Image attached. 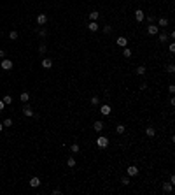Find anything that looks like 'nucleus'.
I'll list each match as a JSON object with an SVG mask.
<instances>
[{"instance_id": "nucleus-4", "label": "nucleus", "mask_w": 175, "mask_h": 195, "mask_svg": "<svg viewBox=\"0 0 175 195\" xmlns=\"http://www.w3.org/2000/svg\"><path fill=\"white\" fill-rule=\"evenodd\" d=\"M2 69H4V71H11L12 69V60H2Z\"/></svg>"}, {"instance_id": "nucleus-2", "label": "nucleus", "mask_w": 175, "mask_h": 195, "mask_svg": "<svg viewBox=\"0 0 175 195\" xmlns=\"http://www.w3.org/2000/svg\"><path fill=\"white\" fill-rule=\"evenodd\" d=\"M158 32H159V26H158V25H149V26H147V34H149V35H156Z\"/></svg>"}, {"instance_id": "nucleus-18", "label": "nucleus", "mask_w": 175, "mask_h": 195, "mask_svg": "<svg viewBox=\"0 0 175 195\" xmlns=\"http://www.w3.org/2000/svg\"><path fill=\"white\" fill-rule=\"evenodd\" d=\"M137 74H138V76H144V74H145V67H144V65L137 67Z\"/></svg>"}, {"instance_id": "nucleus-7", "label": "nucleus", "mask_w": 175, "mask_h": 195, "mask_svg": "<svg viewBox=\"0 0 175 195\" xmlns=\"http://www.w3.org/2000/svg\"><path fill=\"white\" fill-rule=\"evenodd\" d=\"M30 186H32V188H37V186H40V179H39L37 176L32 177V179H30Z\"/></svg>"}, {"instance_id": "nucleus-17", "label": "nucleus", "mask_w": 175, "mask_h": 195, "mask_svg": "<svg viewBox=\"0 0 175 195\" xmlns=\"http://www.w3.org/2000/svg\"><path fill=\"white\" fill-rule=\"evenodd\" d=\"M2 100H4V104H5V106H9V104H12V97H11V95H5Z\"/></svg>"}, {"instance_id": "nucleus-36", "label": "nucleus", "mask_w": 175, "mask_h": 195, "mask_svg": "<svg viewBox=\"0 0 175 195\" xmlns=\"http://www.w3.org/2000/svg\"><path fill=\"white\" fill-rule=\"evenodd\" d=\"M0 34H2V30H0Z\"/></svg>"}, {"instance_id": "nucleus-31", "label": "nucleus", "mask_w": 175, "mask_h": 195, "mask_svg": "<svg viewBox=\"0 0 175 195\" xmlns=\"http://www.w3.org/2000/svg\"><path fill=\"white\" fill-rule=\"evenodd\" d=\"M166 71H168V72H170V74H172V72H173V71H175V67H173V65H168V67H166Z\"/></svg>"}, {"instance_id": "nucleus-12", "label": "nucleus", "mask_w": 175, "mask_h": 195, "mask_svg": "<svg viewBox=\"0 0 175 195\" xmlns=\"http://www.w3.org/2000/svg\"><path fill=\"white\" fill-rule=\"evenodd\" d=\"M23 114H25V116H28V118H32V116H33V111H32V107L26 106V107L23 109Z\"/></svg>"}, {"instance_id": "nucleus-8", "label": "nucleus", "mask_w": 175, "mask_h": 195, "mask_svg": "<svg viewBox=\"0 0 175 195\" xmlns=\"http://www.w3.org/2000/svg\"><path fill=\"white\" fill-rule=\"evenodd\" d=\"M47 23V16L46 14H39L37 16V25H46Z\"/></svg>"}, {"instance_id": "nucleus-19", "label": "nucleus", "mask_w": 175, "mask_h": 195, "mask_svg": "<svg viewBox=\"0 0 175 195\" xmlns=\"http://www.w3.org/2000/svg\"><path fill=\"white\" fill-rule=\"evenodd\" d=\"M172 186H173L172 183H165V185H163V192H166V193H168V192H172Z\"/></svg>"}, {"instance_id": "nucleus-20", "label": "nucleus", "mask_w": 175, "mask_h": 195, "mask_svg": "<svg viewBox=\"0 0 175 195\" xmlns=\"http://www.w3.org/2000/svg\"><path fill=\"white\" fill-rule=\"evenodd\" d=\"M98 16H100L98 12H96V11H93L91 14H89V19H91V21H96V19H98Z\"/></svg>"}, {"instance_id": "nucleus-21", "label": "nucleus", "mask_w": 175, "mask_h": 195, "mask_svg": "<svg viewBox=\"0 0 175 195\" xmlns=\"http://www.w3.org/2000/svg\"><path fill=\"white\" fill-rule=\"evenodd\" d=\"M9 39H11V41H16V39H18V32H16V30H11V34H9Z\"/></svg>"}, {"instance_id": "nucleus-35", "label": "nucleus", "mask_w": 175, "mask_h": 195, "mask_svg": "<svg viewBox=\"0 0 175 195\" xmlns=\"http://www.w3.org/2000/svg\"><path fill=\"white\" fill-rule=\"evenodd\" d=\"M2 130H4V123H0V132H2Z\"/></svg>"}, {"instance_id": "nucleus-26", "label": "nucleus", "mask_w": 175, "mask_h": 195, "mask_svg": "<svg viewBox=\"0 0 175 195\" xmlns=\"http://www.w3.org/2000/svg\"><path fill=\"white\" fill-rule=\"evenodd\" d=\"M4 127H12V120H11V118L4 120Z\"/></svg>"}, {"instance_id": "nucleus-24", "label": "nucleus", "mask_w": 175, "mask_h": 195, "mask_svg": "<svg viewBox=\"0 0 175 195\" xmlns=\"http://www.w3.org/2000/svg\"><path fill=\"white\" fill-rule=\"evenodd\" d=\"M122 55H124L126 58H130V56H131V51H130L128 47H124V49H122Z\"/></svg>"}, {"instance_id": "nucleus-34", "label": "nucleus", "mask_w": 175, "mask_h": 195, "mask_svg": "<svg viewBox=\"0 0 175 195\" xmlns=\"http://www.w3.org/2000/svg\"><path fill=\"white\" fill-rule=\"evenodd\" d=\"M4 56H5V51H4V49H0V58H4Z\"/></svg>"}, {"instance_id": "nucleus-32", "label": "nucleus", "mask_w": 175, "mask_h": 195, "mask_svg": "<svg viewBox=\"0 0 175 195\" xmlns=\"http://www.w3.org/2000/svg\"><path fill=\"white\" fill-rule=\"evenodd\" d=\"M173 51H175V44L172 42V44H170V53H173Z\"/></svg>"}, {"instance_id": "nucleus-6", "label": "nucleus", "mask_w": 175, "mask_h": 195, "mask_svg": "<svg viewBox=\"0 0 175 195\" xmlns=\"http://www.w3.org/2000/svg\"><path fill=\"white\" fill-rule=\"evenodd\" d=\"M116 44H117V46H121V47H126V44H128V39H126V37H117Z\"/></svg>"}, {"instance_id": "nucleus-15", "label": "nucleus", "mask_w": 175, "mask_h": 195, "mask_svg": "<svg viewBox=\"0 0 175 195\" xmlns=\"http://www.w3.org/2000/svg\"><path fill=\"white\" fill-rule=\"evenodd\" d=\"M19 99H21V102L25 104V102H28V100H30V95L26 93V91H23V93L19 95Z\"/></svg>"}, {"instance_id": "nucleus-16", "label": "nucleus", "mask_w": 175, "mask_h": 195, "mask_svg": "<svg viewBox=\"0 0 175 195\" xmlns=\"http://www.w3.org/2000/svg\"><path fill=\"white\" fill-rule=\"evenodd\" d=\"M168 25V19L166 18H159L158 19V26H166Z\"/></svg>"}, {"instance_id": "nucleus-28", "label": "nucleus", "mask_w": 175, "mask_h": 195, "mask_svg": "<svg viewBox=\"0 0 175 195\" xmlns=\"http://www.w3.org/2000/svg\"><path fill=\"white\" fill-rule=\"evenodd\" d=\"M103 32H105V34H110V32H112V26H110V25L103 26Z\"/></svg>"}, {"instance_id": "nucleus-30", "label": "nucleus", "mask_w": 175, "mask_h": 195, "mask_svg": "<svg viewBox=\"0 0 175 195\" xmlns=\"http://www.w3.org/2000/svg\"><path fill=\"white\" fill-rule=\"evenodd\" d=\"M39 53H46V46H44V44H40V46H39Z\"/></svg>"}, {"instance_id": "nucleus-1", "label": "nucleus", "mask_w": 175, "mask_h": 195, "mask_svg": "<svg viewBox=\"0 0 175 195\" xmlns=\"http://www.w3.org/2000/svg\"><path fill=\"white\" fill-rule=\"evenodd\" d=\"M96 146H98V148H107V146H109V139H107V137L105 136H100L98 139H96Z\"/></svg>"}, {"instance_id": "nucleus-10", "label": "nucleus", "mask_w": 175, "mask_h": 195, "mask_svg": "<svg viewBox=\"0 0 175 195\" xmlns=\"http://www.w3.org/2000/svg\"><path fill=\"white\" fill-rule=\"evenodd\" d=\"M87 28L91 30V32H98V30H100V26H98V23H96V21H91V23H89V26H87Z\"/></svg>"}, {"instance_id": "nucleus-23", "label": "nucleus", "mask_w": 175, "mask_h": 195, "mask_svg": "<svg viewBox=\"0 0 175 195\" xmlns=\"http://www.w3.org/2000/svg\"><path fill=\"white\" fill-rule=\"evenodd\" d=\"M67 165H68V167H75V160H74L72 156H70V158L67 160Z\"/></svg>"}, {"instance_id": "nucleus-27", "label": "nucleus", "mask_w": 175, "mask_h": 195, "mask_svg": "<svg viewBox=\"0 0 175 195\" xmlns=\"http://www.w3.org/2000/svg\"><path fill=\"white\" fill-rule=\"evenodd\" d=\"M116 132H117V134H122V132H124V127H122V125H117V127H116Z\"/></svg>"}, {"instance_id": "nucleus-29", "label": "nucleus", "mask_w": 175, "mask_h": 195, "mask_svg": "<svg viewBox=\"0 0 175 195\" xmlns=\"http://www.w3.org/2000/svg\"><path fill=\"white\" fill-rule=\"evenodd\" d=\"M166 39H168V37L165 35V34H159V42H166Z\"/></svg>"}, {"instance_id": "nucleus-25", "label": "nucleus", "mask_w": 175, "mask_h": 195, "mask_svg": "<svg viewBox=\"0 0 175 195\" xmlns=\"http://www.w3.org/2000/svg\"><path fill=\"white\" fill-rule=\"evenodd\" d=\"M100 104V99L98 97H93V99H91V106H98Z\"/></svg>"}, {"instance_id": "nucleus-33", "label": "nucleus", "mask_w": 175, "mask_h": 195, "mask_svg": "<svg viewBox=\"0 0 175 195\" xmlns=\"http://www.w3.org/2000/svg\"><path fill=\"white\" fill-rule=\"evenodd\" d=\"M4 107H5V104H4V100H0V111H4Z\"/></svg>"}, {"instance_id": "nucleus-22", "label": "nucleus", "mask_w": 175, "mask_h": 195, "mask_svg": "<svg viewBox=\"0 0 175 195\" xmlns=\"http://www.w3.org/2000/svg\"><path fill=\"white\" fill-rule=\"evenodd\" d=\"M70 151H72V153H79V144H72V146H70Z\"/></svg>"}, {"instance_id": "nucleus-5", "label": "nucleus", "mask_w": 175, "mask_h": 195, "mask_svg": "<svg viewBox=\"0 0 175 195\" xmlns=\"http://www.w3.org/2000/svg\"><path fill=\"white\" fill-rule=\"evenodd\" d=\"M144 18H145V14H144V11H140V9H137V11H135V19H137V21H144Z\"/></svg>"}, {"instance_id": "nucleus-14", "label": "nucleus", "mask_w": 175, "mask_h": 195, "mask_svg": "<svg viewBox=\"0 0 175 195\" xmlns=\"http://www.w3.org/2000/svg\"><path fill=\"white\" fill-rule=\"evenodd\" d=\"M145 134H147L149 137H154V136H156V130L152 128V127H147V128H145Z\"/></svg>"}, {"instance_id": "nucleus-13", "label": "nucleus", "mask_w": 175, "mask_h": 195, "mask_svg": "<svg viewBox=\"0 0 175 195\" xmlns=\"http://www.w3.org/2000/svg\"><path fill=\"white\" fill-rule=\"evenodd\" d=\"M95 132H102V130H103V123H102V121H95Z\"/></svg>"}, {"instance_id": "nucleus-3", "label": "nucleus", "mask_w": 175, "mask_h": 195, "mask_svg": "<svg viewBox=\"0 0 175 195\" xmlns=\"http://www.w3.org/2000/svg\"><path fill=\"white\" fill-rule=\"evenodd\" d=\"M110 112H112V109H110L109 104H103V106L100 107V114H103V116H109Z\"/></svg>"}, {"instance_id": "nucleus-11", "label": "nucleus", "mask_w": 175, "mask_h": 195, "mask_svg": "<svg viewBox=\"0 0 175 195\" xmlns=\"http://www.w3.org/2000/svg\"><path fill=\"white\" fill-rule=\"evenodd\" d=\"M128 174L130 176H137V174H138V169H137L135 165H130L128 167Z\"/></svg>"}, {"instance_id": "nucleus-9", "label": "nucleus", "mask_w": 175, "mask_h": 195, "mask_svg": "<svg viewBox=\"0 0 175 195\" xmlns=\"http://www.w3.org/2000/svg\"><path fill=\"white\" fill-rule=\"evenodd\" d=\"M42 67H44V69H51V67H52V60L51 58H44V60H42Z\"/></svg>"}]
</instances>
